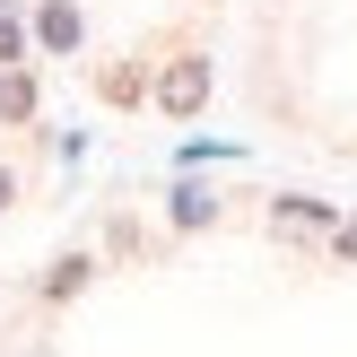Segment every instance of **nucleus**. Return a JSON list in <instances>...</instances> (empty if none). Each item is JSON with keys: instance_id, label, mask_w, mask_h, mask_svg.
Segmentation results:
<instances>
[{"instance_id": "1", "label": "nucleus", "mask_w": 357, "mask_h": 357, "mask_svg": "<svg viewBox=\"0 0 357 357\" xmlns=\"http://www.w3.org/2000/svg\"><path fill=\"white\" fill-rule=\"evenodd\" d=\"M157 105H166L174 122H183V114H201V105H209V61H192V52H183V61H166V79H157Z\"/></svg>"}, {"instance_id": "2", "label": "nucleus", "mask_w": 357, "mask_h": 357, "mask_svg": "<svg viewBox=\"0 0 357 357\" xmlns=\"http://www.w3.org/2000/svg\"><path fill=\"white\" fill-rule=\"evenodd\" d=\"M35 35H44L52 52H70V44H79V9H70V0H52V9L35 17Z\"/></svg>"}, {"instance_id": "3", "label": "nucleus", "mask_w": 357, "mask_h": 357, "mask_svg": "<svg viewBox=\"0 0 357 357\" xmlns=\"http://www.w3.org/2000/svg\"><path fill=\"white\" fill-rule=\"evenodd\" d=\"M35 114V79L26 70H0V122H26Z\"/></svg>"}, {"instance_id": "4", "label": "nucleus", "mask_w": 357, "mask_h": 357, "mask_svg": "<svg viewBox=\"0 0 357 357\" xmlns=\"http://www.w3.org/2000/svg\"><path fill=\"white\" fill-rule=\"evenodd\" d=\"M279 227L288 236H314V227H331V209L323 201H279Z\"/></svg>"}, {"instance_id": "5", "label": "nucleus", "mask_w": 357, "mask_h": 357, "mask_svg": "<svg viewBox=\"0 0 357 357\" xmlns=\"http://www.w3.org/2000/svg\"><path fill=\"white\" fill-rule=\"evenodd\" d=\"M17 44H26V35H17L9 17H0V61H17Z\"/></svg>"}, {"instance_id": "6", "label": "nucleus", "mask_w": 357, "mask_h": 357, "mask_svg": "<svg viewBox=\"0 0 357 357\" xmlns=\"http://www.w3.org/2000/svg\"><path fill=\"white\" fill-rule=\"evenodd\" d=\"M340 253H357V218H349V227H340Z\"/></svg>"}, {"instance_id": "7", "label": "nucleus", "mask_w": 357, "mask_h": 357, "mask_svg": "<svg viewBox=\"0 0 357 357\" xmlns=\"http://www.w3.org/2000/svg\"><path fill=\"white\" fill-rule=\"evenodd\" d=\"M9 192H17V183H9V166H0V209H9Z\"/></svg>"}, {"instance_id": "8", "label": "nucleus", "mask_w": 357, "mask_h": 357, "mask_svg": "<svg viewBox=\"0 0 357 357\" xmlns=\"http://www.w3.org/2000/svg\"><path fill=\"white\" fill-rule=\"evenodd\" d=\"M0 17H9V0H0Z\"/></svg>"}]
</instances>
